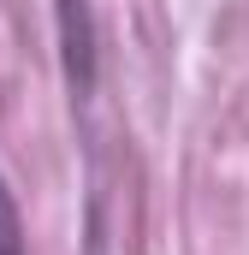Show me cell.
I'll return each mask as SVG.
<instances>
[{
    "label": "cell",
    "instance_id": "1",
    "mask_svg": "<svg viewBox=\"0 0 249 255\" xmlns=\"http://www.w3.org/2000/svg\"><path fill=\"white\" fill-rule=\"evenodd\" d=\"M54 12H60V54L71 95L89 101L95 95V12H89V0H54Z\"/></svg>",
    "mask_w": 249,
    "mask_h": 255
},
{
    "label": "cell",
    "instance_id": "2",
    "mask_svg": "<svg viewBox=\"0 0 249 255\" xmlns=\"http://www.w3.org/2000/svg\"><path fill=\"white\" fill-rule=\"evenodd\" d=\"M0 255H30L24 220H18V202H12V190H6V178H0Z\"/></svg>",
    "mask_w": 249,
    "mask_h": 255
}]
</instances>
